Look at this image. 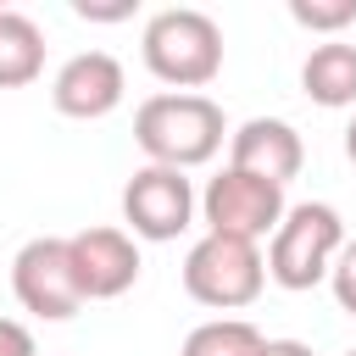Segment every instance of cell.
<instances>
[{
  "label": "cell",
  "mask_w": 356,
  "mask_h": 356,
  "mask_svg": "<svg viewBox=\"0 0 356 356\" xmlns=\"http://www.w3.org/2000/svg\"><path fill=\"white\" fill-rule=\"evenodd\" d=\"M222 134H228L222 106L211 95H172L167 89L134 111V139L150 156V167H172V172L206 167L222 150Z\"/></svg>",
  "instance_id": "1"
},
{
  "label": "cell",
  "mask_w": 356,
  "mask_h": 356,
  "mask_svg": "<svg viewBox=\"0 0 356 356\" xmlns=\"http://www.w3.org/2000/svg\"><path fill=\"white\" fill-rule=\"evenodd\" d=\"M145 67L150 78H161L172 95H200L217 72H222V28L195 11V6H167L145 22Z\"/></svg>",
  "instance_id": "2"
},
{
  "label": "cell",
  "mask_w": 356,
  "mask_h": 356,
  "mask_svg": "<svg viewBox=\"0 0 356 356\" xmlns=\"http://www.w3.org/2000/svg\"><path fill=\"white\" fill-rule=\"evenodd\" d=\"M339 245H345L339 211H334L328 200H300V206H289L284 222L273 228L261 261H267V278H273L278 289H295V295H300V289H317V284L328 278Z\"/></svg>",
  "instance_id": "3"
},
{
  "label": "cell",
  "mask_w": 356,
  "mask_h": 356,
  "mask_svg": "<svg viewBox=\"0 0 356 356\" xmlns=\"http://www.w3.org/2000/svg\"><path fill=\"white\" fill-rule=\"evenodd\" d=\"M184 289L189 300L211 306V312H239L267 289V261L261 245L250 239H228V234H200L184 256Z\"/></svg>",
  "instance_id": "4"
},
{
  "label": "cell",
  "mask_w": 356,
  "mask_h": 356,
  "mask_svg": "<svg viewBox=\"0 0 356 356\" xmlns=\"http://www.w3.org/2000/svg\"><path fill=\"white\" fill-rule=\"evenodd\" d=\"M284 189L267 184V178H250L239 167H222L206 189H200V217H206V234H228V239H273V228L284 222Z\"/></svg>",
  "instance_id": "5"
},
{
  "label": "cell",
  "mask_w": 356,
  "mask_h": 356,
  "mask_svg": "<svg viewBox=\"0 0 356 356\" xmlns=\"http://www.w3.org/2000/svg\"><path fill=\"white\" fill-rule=\"evenodd\" d=\"M195 184L189 172H172V167H139L128 184H122V222L134 239H150V245H167L178 239L189 222H195Z\"/></svg>",
  "instance_id": "6"
},
{
  "label": "cell",
  "mask_w": 356,
  "mask_h": 356,
  "mask_svg": "<svg viewBox=\"0 0 356 356\" xmlns=\"http://www.w3.org/2000/svg\"><path fill=\"white\" fill-rule=\"evenodd\" d=\"M11 289L22 300V312L44 317V323H67L83 295H78V278H72V250L61 234H39L28 239L17 256H11Z\"/></svg>",
  "instance_id": "7"
},
{
  "label": "cell",
  "mask_w": 356,
  "mask_h": 356,
  "mask_svg": "<svg viewBox=\"0 0 356 356\" xmlns=\"http://www.w3.org/2000/svg\"><path fill=\"white\" fill-rule=\"evenodd\" d=\"M67 250H72V278H78V295L83 300H117L139 284V245L128 228H83V234H67Z\"/></svg>",
  "instance_id": "8"
},
{
  "label": "cell",
  "mask_w": 356,
  "mask_h": 356,
  "mask_svg": "<svg viewBox=\"0 0 356 356\" xmlns=\"http://www.w3.org/2000/svg\"><path fill=\"white\" fill-rule=\"evenodd\" d=\"M128 95V78H122V61L111 50H78L72 61H61V72L50 78V100L61 117H78V122H100L122 106Z\"/></svg>",
  "instance_id": "9"
},
{
  "label": "cell",
  "mask_w": 356,
  "mask_h": 356,
  "mask_svg": "<svg viewBox=\"0 0 356 356\" xmlns=\"http://www.w3.org/2000/svg\"><path fill=\"white\" fill-rule=\"evenodd\" d=\"M228 167L250 172V178H267V184H289L300 167H306V145L295 134V122L284 117H250L228 134Z\"/></svg>",
  "instance_id": "10"
},
{
  "label": "cell",
  "mask_w": 356,
  "mask_h": 356,
  "mask_svg": "<svg viewBox=\"0 0 356 356\" xmlns=\"http://www.w3.org/2000/svg\"><path fill=\"white\" fill-rule=\"evenodd\" d=\"M300 89L328 111L356 106V44H345V39L312 44V56L300 61Z\"/></svg>",
  "instance_id": "11"
},
{
  "label": "cell",
  "mask_w": 356,
  "mask_h": 356,
  "mask_svg": "<svg viewBox=\"0 0 356 356\" xmlns=\"http://www.w3.org/2000/svg\"><path fill=\"white\" fill-rule=\"evenodd\" d=\"M44 72V33L33 17L0 6V89H22Z\"/></svg>",
  "instance_id": "12"
},
{
  "label": "cell",
  "mask_w": 356,
  "mask_h": 356,
  "mask_svg": "<svg viewBox=\"0 0 356 356\" xmlns=\"http://www.w3.org/2000/svg\"><path fill=\"white\" fill-rule=\"evenodd\" d=\"M178 356H261V328L245 317H211V323L189 328Z\"/></svg>",
  "instance_id": "13"
},
{
  "label": "cell",
  "mask_w": 356,
  "mask_h": 356,
  "mask_svg": "<svg viewBox=\"0 0 356 356\" xmlns=\"http://www.w3.org/2000/svg\"><path fill=\"white\" fill-rule=\"evenodd\" d=\"M289 17L312 33H339L356 22V0H334V6H312V0H289Z\"/></svg>",
  "instance_id": "14"
},
{
  "label": "cell",
  "mask_w": 356,
  "mask_h": 356,
  "mask_svg": "<svg viewBox=\"0 0 356 356\" xmlns=\"http://www.w3.org/2000/svg\"><path fill=\"white\" fill-rule=\"evenodd\" d=\"M328 289H334L339 312L356 317V234H345V245H339V256H334V267H328Z\"/></svg>",
  "instance_id": "15"
},
{
  "label": "cell",
  "mask_w": 356,
  "mask_h": 356,
  "mask_svg": "<svg viewBox=\"0 0 356 356\" xmlns=\"http://www.w3.org/2000/svg\"><path fill=\"white\" fill-rule=\"evenodd\" d=\"M0 356H39L33 334H28L17 317H0Z\"/></svg>",
  "instance_id": "16"
},
{
  "label": "cell",
  "mask_w": 356,
  "mask_h": 356,
  "mask_svg": "<svg viewBox=\"0 0 356 356\" xmlns=\"http://www.w3.org/2000/svg\"><path fill=\"white\" fill-rule=\"evenodd\" d=\"M261 356H317V350L300 339H261Z\"/></svg>",
  "instance_id": "17"
},
{
  "label": "cell",
  "mask_w": 356,
  "mask_h": 356,
  "mask_svg": "<svg viewBox=\"0 0 356 356\" xmlns=\"http://www.w3.org/2000/svg\"><path fill=\"white\" fill-rule=\"evenodd\" d=\"M345 156H350V167H356V117H350V128H345Z\"/></svg>",
  "instance_id": "18"
},
{
  "label": "cell",
  "mask_w": 356,
  "mask_h": 356,
  "mask_svg": "<svg viewBox=\"0 0 356 356\" xmlns=\"http://www.w3.org/2000/svg\"><path fill=\"white\" fill-rule=\"evenodd\" d=\"M345 356H356V350H345Z\"/></svg>",
  "instance_id": "19"
}]
</instances>
